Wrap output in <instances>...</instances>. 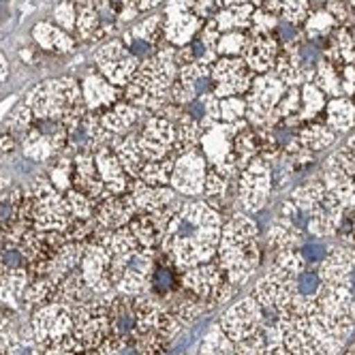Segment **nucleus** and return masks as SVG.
Instances as JSON below:
<instances>
[{"instance_id":"f257e3e1","label":"nucleus","mask_w":355,"mask_h":355,"mask_svg":"<svg viewBox=\"0 0 355 355\" xmlns=\"http://www.w3.org/2000/svg\"><path fill=\"white\" fill-rule=\"evenodd\" d=\"M223 223L220 214L201 201H191L175 210L161 230V250L184 272L218 263V242Z\"/></svg>"},{"instance_id":"f03ea898","label":"nucleus","mask_w":355,"mask_h":355,"mask_svg":"<svg viewBox=\"0 0 355 355\" xmlns=\"http://www.w3.org/2000/svg\"><path fill=\"white\" fill-rule=\"evenodd\" d=\"M218 263L236 289L257 272L261 263V246L257 223L246 214H234L223 225L218 242Z\"/></svg>"},{"instance_id":"7ed1b4c3","label":"nucleus","mask_w":355,"mask_h":355,"mask_svg":"<svg viewBox=\"0 0 355 355\" xmlns=\"http://www.w3.org/2000/svg\"><path fill=\"white\" fill-rule=\"evenodd\" d=\"M175 58L171 52H157L144 60V64L135 71V75L126 88V96L131 103L146 107V110H159L163 107L167 94L171 92L175 80Z\"/></svg>"},{"instance_id":"20e7f679","label":"nucleus","mask_w":355,"mask_h":355,"mask_svg":"<svg viewBox=\"0 0 355 355\" xmlns=\"http://www.w3.org/2000/svg\"><path fill=\"white\" fill-rule=\"evenodd\" d=\"M289 86H285L274 73H263L255 75L248 92H246V116L252 126H270L276 124L274 110L278 101L283 98Z\"/></svg>"},{"instance_id":"39448f33","label":"nucleus","mask_w":355,"mask_h":355,"mask_svg":"<svg viewBox=\"0 0 355 355\" xmlns=\"http://www.w3.org/2000/svg\"><path fill=\"white\" fill-rule=\"evenodd\" d=\"M272 182V165L270 161L255 157L238 178V201L244 212H259L270 197Z\"/></svg>"},{"instance_id":"423d86ee","label":"nucleus","mask_w":355,"mask_h":355,"mask_svg":"<svg viewBox=\"0 0 355 355\" xmlns=\"http://www.w3.org/2000/svg\"><path fill=\"white\" fill-rule=\"evenodd\" d=\"M210 78L214 96H240L248 92L255 73L248 69L244 58L223 56L210 64Z\"/></svg>"},{"instance_id":"0eeeda50","label":"nucleus","mask_w":355,"mask_h":355,"mask_svg":"<svg viewBox=\"0 0 355 355\" xmlns=\"http://www.w3.org/2000/svg\"><path fill=\"white\" fill-rule=\"evenodd\" d=\"M96 64L103 71L107 80L114 84H129L135 75L137 60L129 52V47L122 43H110L96 54Z\"/></svg>"},{"instance_id":"6e6552de","label":"nucleus","mask_w":355,"mask_h":355,"mask_svg":"<svg viewBox=\"0 0 355 355\" xmlns=\"http://www.w3.org/2000/svg\"><path fill=\"white\" fill-rule=\"evenodd\" d=\"M206 161L208 159L195 150H189L187 155H182L178 165H173V173H171V180H173L175 189L187 195L204 191L206 175H208Z\"/></svg>"},{"instance_id":"1a4fd4ad","label":"nucleus","mask_w":355,"mask_h":355,"mask_svg":"<svg viewBox=\"0 0 355 355\" xmlns=\"http://www.w3.org/2000/svg\"><path fill=\"white\" fill-rule=\"evenodd\" d=\"M278 54H281V41H278L276 33L272 35H257L250 39V45L246 54L242 56L248 69L255 75H263L274 71Z\"/></svg>"},{"instance_id":"9d476101","label":"nucleus","mask_w":355,"mask_h":355,"mask_svg":"<svg viewBox=\"0 0 355 355\" xmlns=\"http://www.w3.org/2000/svg\"><path fill=\"white\" fill-rule=\"evenodd\" d=\"M295 139L309 152H321L336 141V133L332 126L319 122H304L295 129Z\"/></svg>"},{"instance_id":"9b49d317","label":"nucleus","mask_w":355,"mask_h":355,"mask_svg":"<svg viewBox=\"0 0 355 355\" xmlns=\"http://www.w3.org/2000/svg\"><path fill=\"white\" fill-rule=\"evenodd\" d=\"M0 355H43L35 340L31 323L19 329H9L5 345L0 347Z\"/></svg>"},{"instance_id":"f8f14e48","label":"nucleus","mask_w":355,"mask_h":355,"mask_svg":"<svg viewBox=\"0 0 355 355\" xmlns=\"http://www.w3.org/2000/svg\"><path fill=\"white\" fill-rule=\"evenodd\" d=\"M327 114V126H332L334 131H349L355 126V103L351 98H332L325 105Z\"/></svg>"},{"instance_id":"ddd939ff","label":"nucleus","mask_w":355,"mask_h":355,"mask_svg":"<svg viewBox=\"0 0 355 355\" xmlns=\"http://www.w3.org/2000/svg\"><path fill=\"white\" fill-rule=\"evenodd\" d=\"M336 26H338V21L327 13V9H317V11H311L309 19L304 21V35H306L309 41L327 39Z\"/></svg>"},{"instance_id":"4468645a","label":"nucleus","mask_w":355,"mask_h":355,"mask_svg":"<svg viewBox=\"0 0 355 355\" xmlns=\"http://www.w3.org/2000/svg\"><path fill=\"white\" fill-rule=\"evenodd\" d=\"M325 105H327L325 94L313 82L304 84L302 86V107H300V114H297L300 122L304 124V122H309V120H315V116L321 110H325Z\"/></svg>"},{"instance_id":"2eb2a0df","label":"nucleus","mask_w":355,"mask_h":355,"mask_svg":"<svg viewBox=\"0 0 355 355\" xmlns=\"http://www.w3.org/2000/svg\"><path fill=\"white\" fill-rule=\"evenodd\" d=\"M137 112L129 105H116L110 110V114L103 118V126L107 131H126L135 122Z\"/></svg>"},{"instance_id":"dca6fc26","label":"nucleus","mask_w":355,"mask_h":355,"mask_svg":"<svg viewBox=\"0 0 355 355\" xmlns=\"http://www.w3.org/2000/svg\"><path fill=\"white\" fill-rule=\"evenodd\" d=\"M263 355H293V353H289L283 345H272V347H268V351Z\"/></svg>"},{"instance_id":"f3484780","label":"nucleus","mask_w":355,"mask_h":355,"mask_svg":"<svg viewBox=\"0 0 355 355\" xmlns=\"http://www.w3.org/2000/svg\"><path fill=\"white\" fill-rule=\"evenodd\" d=\"M345 148H347L349 152H353V155H355V133H353V135L349 137V141L345 144Z\"/></svg>"},{"instance_id":"a211bd4d","label":"nucleus","mask_w":355,"mask_h":355,"mask_svg":"<svg viewBox=\"0 0 355 355\" xmlns=\"http://www.w3.org/2000/svg\"><path fill=\"white\" fill-rule=\"evenodd\" d=\"M86 355H98V351L94 349V351H90V353H86Z\"/></svg>"},{"instance_id":"6ab92c4d","label":"nucleus","mask_w":355,"mask_h":355,"mask_svg":"<svg viewBox=\"0 0 355 355\" xmlns=\"http://www.w3.org/2000/svg\"><path fill=\"white\" fill-rule=\"evenodd\" d=\"M311 3H313V0H311ZM315 3H327V0H315Z\"/></svg>"}]
</instances>
